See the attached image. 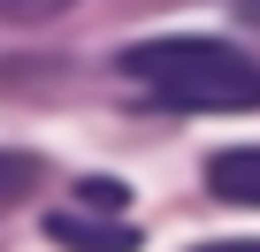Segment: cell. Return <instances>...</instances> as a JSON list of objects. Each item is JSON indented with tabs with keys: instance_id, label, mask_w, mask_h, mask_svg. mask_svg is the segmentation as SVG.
Here are the masks:
<instances>
[{
	"instance_id": "6da1fadb",
	"label": "cell",
	"mask_w": 260,
	"mask_h": 252,
	"mask_svg": "<svg viewBox=\"0 0 260 252\" xmlns=\"http://www.w3.org/2000/svg\"><path fill=\"white\" fill-rule=\"evenodd\" d=\"M122 77L146 84L169 107H191V115H245V107H260V61L222 46V39H146V46L122 54Z\"/></svg>"
},
{
	"instance_id": "7a4b0ae2",
	"label": "cell",
	"mask_w": 260,
	"mask_h": 252,
	"mask_svg": "<svg viewBox=\"0 0 260 252\" xmlns=\"http://www.w3.org/2000/svg\"><path fill=\"white\" fill-rule=\"evenodd\" d=\"M46 237L69 252H138L130 222H92V214H46Z\"/></svg>"
},
{
	"instance_id": "3957f363",
	"label": "cell",
	"mask_w": 260,
	"mask_h": 252,
	"mask_svg": "<svg viewBox=\"0 0 260 252\" xmlns=\"http://www.w3.org/2000/svg\"><path fill=\"white\" fill-rule=\"evenodd\" d=\"M207 191L230 206H260V146H230L207 161Z\"/></svg>"
},
{
	"instance_id": "277c9868",
	"label": "cell",
	"mask_w": 260,
	"mask_h": 252,
	"mask_svg": "<svg viewBox=\"0 0 260 252\" xmlns=\"http://www.w3.org/2000/svg\"><path fill=\"white\" fill-rule=\"evenodd\" d=\"M39 176H46V161H39V153H0V206L31 199V191H39Z\"/></svg>"
},
{
	"instance_id": "5b68a950",
	"label": "cell",
	"mask_w": 260,
	"mask_h": 252,
	"mask_svg": "<svg viewBox=\"0 0 260 252\" xmlns=\"http://www.w3.org/2000/svg\"><path fill=\"white\" fill-rule=\"evenodd\" d=\"M61 8H77V0H0V23H54Z\"/></svg>"
},
{
	"instance_id": "8992f818",
	"label": "cell",
	"mask_w": 260,
	"mask_h": 252,
	"mask_svg": "<svg viewBox=\"0 0 260 252\" xmlns=\"http://www.w3.org/2000/svg\"><path fill=\"white\" fill-rule=\"evenodd\" d=\"M77 199H84V206H107V214H115V206H130V191H122L115 176H84V184H77Z\"/></svg>"
},
{
	"instance_id": "52a82bcc",
	"label": "cell",
	"mask_w": 260,
	"mask_h": 252,
	"mask_svg": "<svg viewBox=\"0 0 260 252\" xmlns=\"http://www.w3.org/2000/svg\"><path fill=\"white\" fill-rule=\"evenodd\" d=\"M199 252H260V237H222V244H199Z\"/></svg>"
},
{
	"instance_id": "ba28073f",
	"label": "cell",
	"mask_w": 260,
	"mask_h": 252,
	"mask_svg": "<svg viewBox=\"0 0 260 252\" xmlns=\"http://www.w3.org/2000/svg\"><path fill=\"white\" fill-rule=\"evenodd\" d=\"M237 16H245V23H260V0H237Z\"/></svg>"
}]
</instances>
